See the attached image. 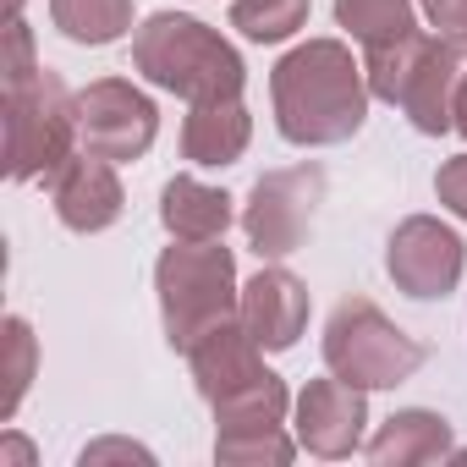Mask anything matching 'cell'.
Masks as SVG:
<instances>
[{
  "label": "cell",
  "instance_id": "cell-1",
  "mask_svg": "<svg viewBox=\"0 0 467 467\" xmlns=\"http://www.w3.org/2000/svg\"><path fill=\"white\" fill-rule=\"evenodd\" d=\"M368 78L363 61L341 39H308L286 50L270 72V105L275 127L297 149H336L363 132L368 121Z\"/></svg>",
  "mask_w": 467,
  "mask_h": 467
},
{
  "label": "cell",
  "instance_id": "cell-2",
  "mask_svg": "<svg viewBox=\"0 0 467 467\" xmlns=\"http://www.w3.org/2000/svg\"><path fill=\"white\" fill-rule=\"evenodd\" d=\"M132 72L143 83H154L160 94H176L187 105L243 94V83H248L237 45L220 39L209 23H198L187 12H154L132 34Z\"/></svg>",
  "mask_w": 467,
  "mask_h": 467
},
{
  "label": "cell",
  "instance_id": "cell-3",
  "mask_svg": "<svg viewBox=\"0 0 467 467\" xmlns=\"http://www.w3.org/2000/svg\"><path fill=\"white\" fill-rule=\"evenodd\" d=\"M154 292H160L165 341L176 352H187L220 319H237L243 314L237 259H231V248L220 237L214 243H182V237H171V248L154 259Z\"/></svg>",
  "mask_w": 467,
  "mask_h": 467
},
{
  "label": "cell",
  "instance_id": "cell-4",
  "mask_svg": "<svg viewBox=\"0 0 467 467\" xmlns=\"http://www.w3.org/2000/svg\"><path fill=\"white\" fill-rule=\"evenodd\" d=\"M6 116V176L12 182H50L78 154V94L56 72H34L23 83H6L0 99Z\"/></svg>",
  "mask_w": 467,
  "mask_h": 467
},
{
  "label": "cell",
  "instance_id": "cell-5",
  "mask_svg": "<svg viewBox=\"0 0 467 467\" xmlns=\"http://www.w3.org/2000/svg\"><path fill=\"white\" fill-rule=\"evenodd\" d=\"M423 341L385 319L368 297H347L325 325V368L358 390H390L423 368Z\"/></svg>",
  "mask_w": 467,
  "mask_h": 467
},
{
  "label": "cell",
  "instance_id": "cell-6",
  "mask_svg": "<svg viewBox=\"0 0 467 467\" xmlns=\"http://www.w3.org/2000/svg\"><path fill=\"white\" fill-rule=\"evenodd\" d=\"M325 203V171L319 165H286L265 171L243 203V231L259 259H286L314 237V214Z\"/></svg>",
  "mask_w": 467,
  "mask_h": 467
},
{
  "label": "cell",
  "instance_id": "cell-7",
  "mask_svg": "<svg viewBox=\"0 0 467 467\" xmlns=\"http://www.w3.org/2000/svg\"><path fill=\"white\" fill-rule=\"evenodd\" d=\"M154 138H160V110L138 83L99 78L78 94V149L127 165V160H143Z\"/></svg>",
  "mask_w": 467,
  "mask_h": 467
},
{
  "label": "cell",
  "instance_id": "cell-8",
  "mask_svg": "<svg viewBox=\"0 0 467 467\" xmlns=\"http://www.w3.org/2000/svg\"><path fill=\"white\" fill-rule=\"evenodd\" d=\"M385 270H390L396 292H407L412 303H445L462 286L467 248H462V237H456L445 220L407 214L390 231V243H385Z\"/></svg>",
  "mask_w": 467,
  "mask_h": 467
},
{
  "label": "cell",
  "instance_id": "cell-9",
  "mask_svg": "<svg viewBox=\"0 0 467 467\" xmlns=\"http://www.w3.org/2000/svg\"><path fill=\"white\" fill-rule=\"evenodd\" d=\"M368 390L325 374V379H308L303 396H297V445L308 456H325V462H341L352 451H363V429H368Z\"/></svg>",
  "mask_w": 467,
  "mask_h": 467
},
{
  "label": "cell",
  "instance_id": "cell-10",
  "mask_svg": "<svg viewBox=\"0 0 467 467\" xmlns=\"http://www.w3.org/2000/svg\"><path fill=\"white\" fill-rule=\"evenodd\" d=\"M50 203H56V220H61L67 231H78V237L110 231V225L121 220V209H127L116 160L78 149V154L50 176Z\"/></svg>",
  "mask_w": 467,
  "mask_h": 467
},
{
  "label": "cell",
  "instance_id": "cell-11",
  "mask_svg": "<svg viewBox=\"0 0 467 467\" xmlns=\"http://www.w3.org/2000/svg\"><path fill=\"white\" fill-rule=\"evenodd\" d=\"M462 72H467V56H462V39H445L434 34L423 61L412 67L407 88H401V116L423 132V138H440V132H456V88H462Z\"/></svg>",
  "mask_w": 467,
  "mask_h": 467
},
{
  "label": "cell",
  "instance_id": "cell-12",
  "mask_svg": "<svg viewBox=\"0 0 467 467\" xmlns=\"http://www.w3.org/2000/svg\"><path fill=\"white\" fill-rule=\"evenodd\" d=\"M243 325L254 330V341L265 352H292L297 336L308 330V286L281 259H270L243 286Z\"/></svg>",
  "mask_w": 467,
  "mask_h": 467
},
{
  "label": "cell",
  "instance_id": "cell-13",
  "mask_svg": "<svg viewBox=\"0 0 467 467\" xmlns=\"http://www.w3.org/2000/svg\"><path fill=\"white\" fill-rule=\"evenodd\" d=\"M187 368H192V385L203 401H220L225 390H237L243 379L265 374V347L254 341V330L237 319H220L214 330H203L192 347H187Z\"/></svg>",
  "mask_w": 467,
  "mask_h": 467
},
{
  "label": "cell",
  "instance_id": "cell-14",
  "mask_svg": "<svg viewBox=\"0 0 467 467\" xmlns=\"http://www.w3.org/2000/svg\"><path fill=\"white\" fill-rule=\"evenodd\" d=\"M254 143V116L243 105V94H225V99H198L187 105L182 121V160L220 171V165H237Z\"/></svg>",
  "mask_w": 467,
  "mask_h": 467
},
{
  "label": "cell",
  "instance_id": "cell-15",
  "mask_svg": "<svg viewBox=\"0 0 467 467\" xmlns=\"http://www.w3.org/2000/svg\"><path fill=\"white\" fill-rule=\"evenodd\" d=\"M231 220H237V209H231L225 187H209L198 176H171L160 187V225L182 243H214L225 237Z\"/></svg>",
  "mask_w": 467,
  "mask_h": 467
},
{
  "label": "cell",
  "instance_id": "cell-16",
  "mask_svg": "<svg viewBox=\"0 0 467 467\" xmlns=\"http://www.w3.org/2000/svg\"><path fill=\"white\" fill-rule=\"evenodd\" d=\"M374 467H423L451 456V423L429 407H401L379 423V434L363 445Z\"/></svg>",
  "mask_w": 467,
  "mask_h": 467
},
{
  "label": "cell",
  "instance_id": "cell-17",
  "mask_svg": "<svg viewBox=\"0 0 467 467\" xmlns=\"http://www.w3.org/2000/svg\"><path fill=\"white\" fill-rule=\"evenodd\" d=\"M50 23L72 45H116L132 34V0H50Z\"/></svg>",
  "mask_w": 467,
  "mask_h": 467
},
{
  "label": "cell",
  "instance_id": "cell-18",
  "mask_svg": "<svg viewBox=\"0 0 467 467\" xmlns=\"http://www.w3.org/2000/svg\"><path fill=\"white\" fill-rule=\"evenodd\" d=\"M214 407V429H243V423H286V412H292V390H286V379L281 374H254V379H243L237 390H225L220 401H209Z\"/></svg>",
  "mask_w": 467,
  "mask_h": 467
},
{
  "label": "cell",
  "instance_id": "cell-19",
  "mask_svg": "<svg viewBox=\"0 0 467 467\" xmlns=\"http://www.w3.org/2000/svg\"><path fill=\"white\" fill-rule=\"evenodd\" d=\"M297 456V440L286 423H243V429H214V462L220 467H286Z\"/></svg>",
  "mask_w": 467,
  "mask_h": 467
},
{
  "label": "cell",
  "instance_id": "cell-20",
  "mask_svg": "<svg viewBox=\"0 0 467 467\" xmlns=\"http://www.w3.org/2000/svg\"><path fill=\"white\" fill-rule=\"evenodd\" d=\"M336 23L363 50H374L418 28V0H336Z\"/></svg>",
  "mask_w": 467,
  "mask_h": 467
},
{
  "label": "cell",
  "instance_id": "cell-21",
  "mask_svg": "<svg viewBox=\"0 0 467 467\" xmlns=\"http://www.w3.org/2000/svg\"><path fill=\"white\" fill-rule=\"evenodd\" d=\"M314 12V0H231V28L254 45H281L292 39Z\"/></svg>",
  "mask_w": 467,
  "mask_h": 467
},
{
  "label": "cell",
  "instance_id": "cell-22",
  "mask_svg": "<svg viewBox=\"0 0 467 467\" xmlns=\"http://www.w3.org/2000/svg\"><path fill=\"white\" fill-rule=\"evenodd\" d=\"M6 336H0V347H6V396H0V423H12L28 385H34V368H39V341L28 330L23 314H6V325H0Z\"/></svg>",
  "mask_w": 467,
  "mask_h": 467
},
{
  "label": "cell",
  "instance_id": "cell-23",
  "mask_svg": "<svg viewBox=\"0 0 467 467\" xmlns=\"http://www.w3.org/2000/svg\"><path fill=\"white\" fill-rule=\"evenodd\" d=\"M34 72H39V61H34V34H28L23 17H12V23H6V83H23V78H34Z\"/></svg>",
  "mask_w": 467,
  "mask_h": 467
},
{
  "label": "cell",
  "instance_id": "cell-24",
  "mask_svg": "<svg viewBox=\"0 0 467 467\" xmlns=\"http://www.w3.org/2000/svg\"><path fill=\"white\" fill-rule=\"evenodd\" d=\"M434 198H440L456 220H467V154H456V160H445V165L434 171Z\"/></svg>",
  "mask_w": 467,
  "mask_h": 467
},
{
  "label": "cell",
  "instance_id": "cell-25",
  "mask_svg": "<svg viewBox=\"0 0 467 467\" xmlns=\"http://www.w3.org/2000/svg\"><path fill=\"white\" fill-rule=\"evenodd\" d=\"M418 12L429 17V28H440L445 39L467 45V0H418Z\"/></svg>",
  "mask_w": 467,
  "mask_h": 467
},
{
  "label": "cell",
  "instance_id": "cell-26",
  "mask_svg": "<svg viewBox=\"0 0 467 467\" xmlns=\"http://www.w3.org/2000/svg\"><path fill=\"white\" fill-rule=\"evenodd\" d=\"M78 462L83 467H99V462H154V451L149 445H132V440H94V445H83Z\"/></svg>",
  "mask_w": 467,
  "mask_h": 467
},
{
  "label": "cell",
  "instance_id": "cell-27",
  "mask_svg": "<svg viewBox=\"0 0 467 467\" xmlns=\"http://www.w3.org/2000/svg\"><path fill=\"white\" fill-rule=\"evenodd\" d=\"M34 467V445L23 440V434H6V440H0V467Z\"/></svg>",
  "mask_w": 467,
  "mask_h": 467
},
{
  "label": "cell",
  "instance_id": "cell-28",
  "mask_svg": "<svg viewBox=\"0 0 467 467\" xmlns=\"http://www.w3.org/2000/svg\"><path fill=\"white\" fill-rule=\"evenodd\" d=\"M456 132L467 138V72H462V88H456Z\"/></svg>",
  "mask_w": 467,
  "mask_h": 467
}]
</instances>
